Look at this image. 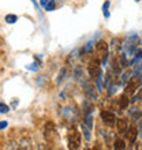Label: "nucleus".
Wrapping results in <instances>:
<instances>
[{"instance_id": "nucleus-26", "label": "nucleus", "mask_w": 142, "mask_h": 150, "mask_svg": "<svg viewBox=\"0 0 142 150\" xmlns=\"http://www.w3.org/2000/svg\"><path fill=\"white\" fill-rule=\"evenodd\" d=\"M85 150H89V149H85Z\"/></svg>"}, {"instance_id": "nucleus-3", "label": "nucleus", "mask_w": 142, "mask_h": 150, "mask_svg": "<svg viewBox=\"0 0 142 150\" xmlns=\"http://www.w3.org/2000/svg\"><path fill=\"white\" fill-rule=\"evenodd\" d=\"M96 51L101 56V63L105 64L107 63V57H108V44L104 41V40H100L99 42L96 44Z\"/></svg>"}, {"instance_id": "nucleus-24", "label": "nucleus", "mask_w": 142, "mask_h": 150, "mask_svg": "<svg viewBox=\"0 0 142 150\" xmlns=\"http://www.w3.org/2000/svg\"><path fill=\"white\" fill-rule=\"evenodd\" d=\"M48 1H49V0H40V4H41L43 7H45V6L48 4Z\"/></svg>"}, {"instance_id": "nucleus-15", "label": "nucleus", "mask_w": 142, "mask_h": 150, "mask_svg": "<svg viewBox=\"0 0 142 150\" xmlns=\"http://www.w3.org/2000/svg\"><path fill=\"white\" fill-rule=\"evenodd\" d=\"M81 128H82V132H83V135H85L86 141H90V128H89L85 123H82V124H81Z\"/></svg>"}, {"instance_id": "nucleus-18", "label": "nucleus", "mask_w": 142, "mask_h": 150, "mask_svg": "<svg viewBox=\"0 0 142 150\" xmlns=\"http://www.w3.org/2000/svg\"><path fill=\"white\" fill-rule=\"evenodd\" d=\"M83 123H85L89 128H93V117H92V115H86V116H85Z\"/></svg>"}, {"instance_id": "nucleus-7", "label": "nucleus", "mask_w": 142, "mask_h": 150, "mask_svg": "<svg viewBox=\"0 0 142 150\" xmlns=\"http://www.w3.org/2000/svg\"><path fill=\"white\" fill-rule=\"evenodd\" d=\"M138 86H139V78H137V76H133V78L129 81V83H127L124 93H126V94H133V93L137 90V87H138Z\"/></svg>"}, {"instance_id": "nucleus-10", "label": "nucleus", "mask_w": 142, "mask_h": 150, "mask_svg": "<svg viewBox=\"0 0 142 150\" xmlns=\"http://www.w3.org/2000/svg\"><path fill=\"white\" fill-rule=\"evenodd\" d=\"M129 104H130V98L127 97L126 93L119 97V108H120L122 111H124V109H127V108H129Z\"/></svg>"}, {"instance_id": "nucleus-19", "label": "nucleus", "mask_w": 142, "mask_h": 150, "mask_svg": "<svg viewBox=\"0 0 142 150\" xmlns=\"http://www.w3.org/2000/svg\"><path fill=\"white\" fill-rule=\"evenodd\" d=\"M66 75H67V68H62V71L59 74V78H58V83H62L66 79Z\"/></svg>"}, {"instance_id": "nucleus-1", "label": "nucleus", "mask_w": 142, "mask_h": 150, "mask_svg": "<svg viewBox=\"0 0 142 150\" xmlns=\"http://www.w3.org/2000/svg\"><path fill=\"white\" fill-rule=\"evenodd\" d=\"M67 145L70 150H79V146H81V134H79V131H77L75 128L70 130Z\"/></svg>"}, {"instance_id": "nucleus-22", "label": "nucleus", "mask_w": 142, "mask_h": 150, "mask_svg": "<svg viewBox=\"0 0 142 150\" xmlns=\"http://www.w3.org/2000/svg\"><path fill=\"white\" fill-rule=\"evenodd\" d=\"M139 100H142V87L139 89V91L137 93V96L133 98V101H139Z\"/></svg>"}, {"instance_id": "nucleus-23", "label": "nucleus", "mask_w": 142, "mask_h": 150, "mask_svg": "<svg viewBox=\"0 0 142 150\" xmlns=\"http://www.w3.org/2000/svg\"><path fill=\"white\" fill-rule=\"evenodd\" d=\"M8 126L7 122H0V130H3V128H6V127Z\"/></svg>"}, {"instance_id": "nucleus-21", "label": "nucleus", "mask_w": 142, "mask_h": 150, "mask_svg": "<svg viewBox=\"0 0 142 150\" xmlns=\"http://www.w3.org/2000/svg\"><path fill=\"white\" fill-rule=\"evenodd\" d=\"M8 111H10L8 105H6L4 103H0V113H7Z\"/></svg>"}, {"instance_id": "nucleus-14", "label": "nucleus", "mask_w": 142, "mask_h": 150, "mask_svg": "<svg viewBox=\"0 0 142 150\" xmlns=\"http://www.w3.org/2000/svg\"><path fill=\"white\" fill-rule=\"evenodd\" d=\"M109 6H111V1L109 0H105L103 4V14L105 18H109Z\"/></svg>"}, {"instance_id": "nucleus-8", "label": "nucleus", "mask_w": 142, "mask_h": 150, "mask_svg": "<svg viewBox=\"0 0 142 150\" xmlns=\"http://www.w3.org/2000/svg\"><path fill=\"white\" fill-rule=\"evenodd\" d=\"M137 135H138V130H137V127L131 126L129 127V130L126 131V139L129 141L130 143H134L135 139H137Z\"/></svg>"}, {"instance_id": "nucleus-12", "label": "nucleus", "mask_w": 142, "mask_h": 150, "mask_svg": "<svg viewBox=\"0 0 142 150\" xmlns=\"http://www.w3.org/2000/svg\"><path fill=\"white\" fill-rule=\"evenodd\" d=\"M92 112H93V104H90L89 101H85L83 103V113H85V116L92 115Z\"/></svg>"}, {"instance_id": "nucleus-2", "label": "nucleus", "mask_w": 142, "mask_h": 150, "mask_svg": "<svg viewBox=\"0 0 142 150\" xmlns=\"http://www.w3.org/2000/svg\"><path fill=\"white\" fill-rule=\"evenodd\" d=\"M87 71L93 79H97L101 75V64H100L99 59H93L89 63V67H87Z\"/></svg>"}, {"instance_id": "nucleus-13", "label": "nucleus", "mask_w": 142, "mask_h": 150, "mask_svg": "<svg viewBox=\"0 0 142 150\" xmlns=\"http://www.w3.org/2000/svg\"><path fill=\"white\" fill-rule=\"evenodd\" d=\"M85 93H86V97L89 100H96L97 98V94L94 93V89L92 86H89V87H86V90H85Z\"/></svg>"}, {"instance_id": "nucleus-20", "label": "nucleus", "mask_w": 142, "mask_h": 150, "mask_svg": "<svg viewBox=\"0 0 142 150\" xmlns=\"http://www.w3.org/2000/svg\"><path fill=\"white\" fill-rule=\"evenodd\" d=\"M142 59V49H138V51L135 52V57H134V60L131 62V64H134L135 62H138V60H141Z\"/></svg>"}, {"instance_id": "nucleus-25", "label": "nucleus", "mask_w": 142, "mask_h": 150, "mask_svg": "<svg viewBox=\"0 0 142 150\" xmlns=\"http://www.w3.org/2000/svg\"><path fill=\"white\" fill-rule=\"evenodd\" d=\"M93 150H99V149H97V147H94V149H93Z\"/></svg>"}, {"instance_id": "nucleus-16", "label": "nucleus", "mask_w": 142, "mask_h": 150, "mask_svg": "<svg viewBox=\"0 0 142 150\" xmlns=\"http://www.w3.org/2000/svg\"><path fill=\"white\" fill-rule=\"evenodd\" d=\"M16 21H18V16L14 15V14H8V15H6V22H7V23L12 25V23H15Z\"/></svg>"}, {"instance_id": "nucleus-6", "label": "nucleus", "mask_w": 142, "mask_h": 150, "mask_svg": "<svg viewBox=\"0 0 142 150\" xmlns=\"http://www.w3.org/2000/svg\"><path fill=\"white\" fill-rule=\"evenodd\" d=\"M100 116H101V119H103V122L105 123V124H108V126H112V124H115V122H118L116 115L112 113V112H109V111H101Z\"/></svg>"}, {"instance_id": "nucleus-4", "label": "nucleus", "mask_w": 142, "mask_h": 150, "mask_svg": "<svg viewBox=\"0 0 142 150\" xmlns=\"http://www.w3.org/2000/svg\"><path fill=\"white\" fill-rule=\"evenodd\" d=\"M56 137V128L53 122H47L44 126V138L45 141H52Z\"/></svg>"}, {"instance_id": "nucleus-17", "label": "nucleus", "mask_w": 142, "mask_h": 150, "mask_svg": "<svg viewBox=\"0 0 142 150\" xmlns=\"http://www.w3.org/2000/svg\"><path fill=\"white\" fill-rule=\"evenodd\" d=\"M44 8H45L47 11H53V10L56 8V0H49V1H48V4Z\"/></svg>"}, {"instance_id": "nucleus-9", "label": "nucleus", "mask_w": 142, "mask_h": 150, "mask_svg": "<svg viewBox=\"0 0 142 150\" xmlns=\"http://www.w3.org/2000/svg\"><path fill=\"white\" fill-rule=\"evenodd\" d=\"M116 127H118V131L120 134H126V131L129 130V123L126 119H119L116 122Z\"/></svg>"}, {"instance_id": "nucleus-11", "label": "nucleus", "mask_w": 142, "mask_h": 150, "mask_svg": "<svg viewBox=\"0 0 142 150\" xmlns=\"http://www.w3.org/2000/svg\"><path fill=\"white\" fill-rule=\"evenodd\" d=\"M114 150H126V143H124V141H122V139H115Z\"/></svg>"}, {"instance_id": "nucleus-5", "label": "nucleus", "mask_w": 142, "mask_h": 150, "mask_svg": "<svg viewBox=\"0 0 142 150\" xmlns=\"http://www.w3.org/2000/svg\"><path fill=\"white\" fill-rule=\"evenodd\" d=\"M137 45H138V37L137 36H131L127 40L126 44V56H131L137 52Z\"/></svg>"}]
</instances>
